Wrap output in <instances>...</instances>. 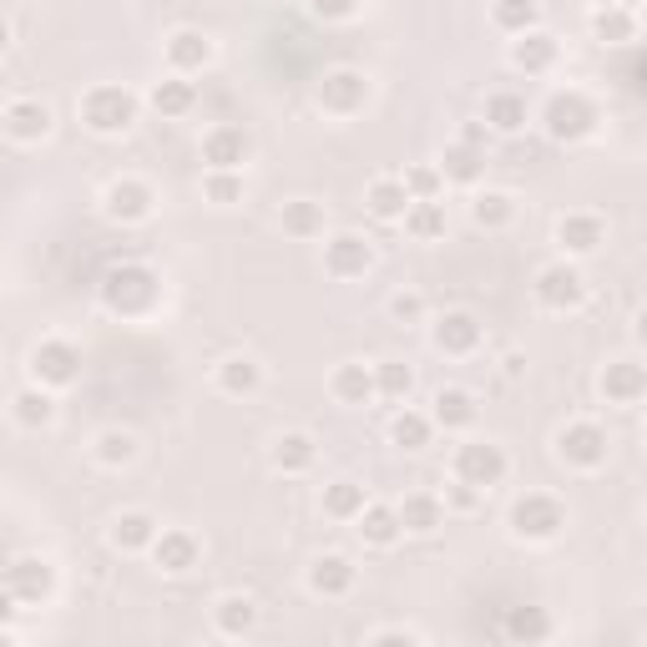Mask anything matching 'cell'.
<instances>
[{"label": "cell", "instance_id": "obj_41", "mask_svg": "<svg viewBox=\"0 0 647 647\" xmlns=\"http://www.w3.org/2000/svg\"><path fill=\"white\" fill-rule=\"evenodd\" d=\"M203 193H207V203L233 207V203H243V178H238V172H207Z\"/></svg>", "mask_w": 647, "mask_h": 647}, {"label": "cell", "instance_id": "obj_28", "mask_svg": "<svg viewBox=\"0 0 647 647\" xmlns=\"http://www.w3.org/2000/svg\"><path fill=\"white\" fill-rule=\"evenodd\" d=\"M152 537H157V522H152L147 511H127V516H117V531H111V541H117L122 551L152 547Z\"/></svg>", "mask_w": 647, "mask_h": 647}, {"label": "cell", "instance_id": "obj_15", "mask_svg": "<svg viewBox=\"0 0 647 647\" xmlns=\"http://www.w3.org/2000/svg\"><path fill=\"white\" fill-rule=\"evenodd\" d=\"M481 345V324H476V314H445L441 324H435V349H445V355H470V349Z\"/></svg>", "mask_w": 647, "mask_h": 647}, {"label": "cell", "instance_id": "obj_18", "mask_svg": "<svg viewBox=\"0 0 647 647\" xmlns=\"http://www.w3.org/2000/svg\"><path fill=\"white\" fill-rule=\"evenodd\" d=\"M309 587H314L319 597H345L349 587H355V566H349V556H319V562L309 566Z\"/></svg>", "mask_w": 647, "mask_h": 647}, {"label": "cell", "instance_id": "obj_24", "mask_svg": "<svg viewBox=\"0 0 647 647\" xmlns=\"http://www.w3.org/2000/svg\"><path fill=\"white\" fill-rule=\"evenodd\" d=\"M435 426H445V430L476 426V399H470L466 390H441V395H435Z\"/></svg>", "mask_w": 647, "mask_h": 647}, {"label": "cell", "instance_id": "obj_30", "mask_svg": "<svg viewBox=\"0 0 647 647\" xmlns=\"http://www.w3.org/2000/svg\"><path fill=\"white\" fill-rule=\"evenodd\" d=\"M395 511H399V526H405V531H420V537L441 526V501L435 496H405V506H395Z\"/></svg>", "mask_w": 647, "mask_h": 647}, {"label": "cell", "instance_id": "obj_44", "mask_svg": "<svg viewBox=\"0 0 647 647\" xmlns=\"http://www.w3.org/2000/svg\"><path fill=\"white\" fill-rule=\"evenodd\" d=\"M410 385H415V374L405 364H380V374H374V395H385V399H405Z\"/></svg>", "mask_w": 647, "mask_h": 647}, {"label": "cell", "instance_id": "obj_34", "mask_svg": "<svg viewBox=\"0 0 647 647\" xmlns=\"http://www.w3.org/2000/svg\"><path fill=\"white\" fill-rule=\"evenodd\" d=\"M274 466L289 470V476L309 470V466H314V441H309V435H284V441L274 445Z\"/></svg>", "mask_w": 647, "mask_h": 647}, {"label": "cell", "instance_id": "obj_31", "mask_svg": "<svg viewBox=\"0 0 647 647\" xmlns=\"http://www.w3.org/2000/svg\"><path fill=\"white\" fill-rule=\"evenodd\" d=\"M193 101H197V92H193V82H157L152 86V107L163 111V117H182V111H193Z\"/></svg>", "mask_w": 647, "mask_h": 647}, {"label": "cell", "instance_id": "obj_16", "mask_svg": "<svg viewBox=\"0 0 647 647\" xmlns=\"http://www.w3.org/2000/svg\"><path fill=\"white\" fill-rule=\"evenodd\" d=\"M556 238H562L566 253H592V249H602L607 228H602V218H597V213H566L562 228H556Z\"/></svg>", "mask_w": 647, "mask_h": 647}, {"label": "cell", "instance_id": "obj_42", "mask_svg": "<svg viewBox=\"0 0 647 647\" xmlns=\"http://www.w3.org/2000/svg\"><path fill=\"white\" fill-rule=\"evenodd\" d=\"M390 435H395V445H405V451H420V445L430 441V420L426 415H415V410H405V415H395Z\"/></svg>", "mask_w": 647, "mask_h": 647}, {"label": "cell", "instance_id": "obj_3", "mask_svg": "<svg viewBox=\"0 0 647 647\" xmlns=\"http://www.w3.org/2000/svg\"><path fill=\"white\" fill-rule=\"evenodd\" d=\"M541 122H547V132L556 142H582L597 127V107L582 97V92H556V97L547 101V117H541Z\"/></svg>", "mask_w": 647, "mask_h": 647}, {"label": "cell", "instance_id": "obj_17", "mask_svg": "<svg viewBox=\"0 0 647 647\" xmlns=\"http://www.w3.org/2000/svg\"><path fill=\"white\" fill-rule=\"evenodd\" d=\"M5 132H11L15 142H41L46 132H51V111L41 107V101H15V107H5Z\"/></svg>", "mask_w": 647, "mask_h": 647}, {"label": "cell", "instance_id": "obj_7", "mask_svg": "<svg viewBox=\"0 0 647 647\" xmlns=\"http://www.w3.org/2000/svg\"><path fill=\"white\" fill-rule=\"evenodd\" d=\"M455 476L466 486H476V491H486V486H496L501 476H506V455H501V445H460L455 451Z\"/></svg>", "mask_w": 647, "mask_h": 647}, {"label": "cell", "instance_id": "obj_48", "mask_svg": "<svg viewBox=\"0 0 647 647\" xmlns=\"http://www.w3.org/2000/svg\"><path fill=\"white\" fill-rule=\"evenodd\" d=\"M390 314H395V319H420V299H415V293H395Z\"/></svg>", "mask_w": 647, "mask_h": 647}, {"label": "cell", "instance_id": "obj_14", "mask_svg": "<svg viewBox=\"0 0 647 647\" xmlns=\"http://www.w3.org/2000/svg\"><path fill=\"white\" fill-rule=\"evenodd\" d=\"M643 390H647L643 364H633V359H622V364H607V374H602L607 405H637V399H643Z\"/></svg>", "mask_w": 647, "mask_h": 647}, {"label": "cell", "instance_id": "obj_13", "mask_svg": "<svg viewBox=\"0 0 647 647\" xmlns=\"http://www.w3.org/2000/svg\"><path fill=\"white\" fill-rule=\"evenodd\" d=\"M107 213L117 223H142L152 213V188L147 182H132V178L111 182L107 188Z\"/></svg>", "mask_w": 647, "mask_h": 647}, {"label": "cell", "instance_id": "obj_37", "mask_svg": "<svg viewBox=\"0 0 647 647\" xmlns=\"http://www.w3.org/2000/svg\"><path fill=\"white\" fill-rule=\"evenodd\" d=\"M319 228H324V207L319 203H284V233L314 238Z\"/></svg>", "mask_w": 647, "mask_h": 647}, {"label": "cell", "instance_id": "obj_27", "mask_svg": "<svg viewBox=\"0 0 647 647\" xmlns=\"http://www.w3.org/2000/svg\"><path fill=\"white\" fill-rule=\"evenodd\" d=\"M481 172H486V152H481V147H466V142H455V147L445 152L441 178H451V182H476Z\"/></svg>", "mask_w": 647, "mask_h": 647}, {"label": "cell", "instance_id": "obj_36", "mask_svg": "<svg viewBox=\"0 0 647 647\" xmlns=\"http://www.w3.org/2000/svg\"><path fill=\"white\" fill-rule=\"evenodd\" d=\"M213 622H218V633H228V637L249 633L253 627V602L249 597H223L218 612H213Z\"/></svg>", "mask_w": 647, "mask_h": 647}, {"label": "cell", "instance_id": "obj_25", "mask_svg": "<svg viewBox=\"0 0 647 647\" xmlns=\"http://www.w3.org/2000/svg\"><path fill=\"white\" fill-rule=\"evenodd\" d=\"M511 61L522 71H547L556 61V41H551L547 31H526L522 41H516V51H511Z\"/></svg>", "mask_w": 647, "mask_h": 647}, {"label": "cell", "instance_id": "obj_39", "mask_svg": "<svg viewBox=\"0 0 647 647\" xmlns=\"http://www.w3.org/2000/svg\"><path fill=\"white\" fill-rule=\"evenodd\" d=\"M496 26L526 36V31L537 26V0H496Z\"/></svg>", "mask_w": 647, "mask_h": 647}, {"label": "cell", "instance_id": "obj_45", "mask_svg": "<svg viewBox=\"0 0 647 647\" xmlns=\"http://www.w3.org/2000/svg\"><path fill=\"white\" fill-rule=\"evenodd\" d=\"M476 223L481 228H501V223H511V197L506 193H486V197H476Z\"/></svg>", "mask_w": 647, "mask_h": 647}, {"label": "cell", "instance_id": "obj_9", "mask_svg": "<svg viewBox=\"0 0 647 647\" xmlns=\"http://www.w3.org/2000/svg\"><path fill=\"white\" fill-rule=\"evenodd\" d=\"M249 152H253V142L243 127H213L203 137V163L213 172H238V167L249 163Z\"/></svg>", "mask_w": 647, "mask_h": 647}, {"label": "cell", "instance_id": "obj_22", "mask_svg": "<svg viewBox=\"0 0 647 647\" xmlns=\"http://www.w3.org/2000/svg\"><path fill=\"white\" fill-rule=\"evenodd\" d=\"M486 127H491V132H522L526 127V101L516 97V92H496V97L486 101Z\"/></svg>", "mask_w": 647, "mask_h": 647}, {"label": "cell", "instance_id": "obj_26", "mask_svg": "<svg viewBox=\"0 0 647 647\" xmlns=\"http://www.w3.org/2000/svg\"><path fill=\"white\" fill-rule=\"evenodd\" d=\"M405 228H410L420 243H426V238H441L445 233V207L435 203V197H415V203L405 207Z\"/></svg>", "mask_w": 647, "mask_h": 647}, {"label": "cell", "instance_id": "obj_19", "mask_svg": "<svg viewBox=\"0 0 647 647\" xmlns=\"http://www.w3.org/2000/svg\"><path fill=\"white\" fill-rule=\"evenodd\" d=\"M152 556H157V566L163 572H188V566L197 562V541L188 537V531H163V537H152Z\"/></svg>", "mask_w": 647, "mask_h": 647}, {"label": "cell", "instance_id": "obj_8", "mask_svg": "<svg viewBox=\"0 0 647 647\" xmlns=\"http://www.w3.org/2000/svg\"><path fill=\"white\" fill-rule=\"evenodd\" d=\"M582 293H587V284H582V274L572 268V263H551V268H541L537 274V303L541 309H577Z\"/></svg>", "mask_w": 647, "mask_h": 647}, {"label": "cell", "instance_id": "obj_43", "mask_svg": "<svg viewBox=\"0 0 647 647\" xmlns=\"http://www.w3.org/2000/svg\"><path fill=\"white\" fill-rule=\"evenodd\" d=\"M132 455H137V441H132L127 430H107V435L97 441V460H101V466H127Z\"/></svg>", "mask_w": 647, "mask_h": 647}, {"label": "cell", "instance_id": "obj_2", "mask_svg": "<svg viewBox=\"0 0 647 647\" xmlns=\"http://www.w3.org/2000/svg\"><path fill=\"white\" fill-rule=\"evenodd\" d=\"M132 117H137V101H132L127 86H92L86 101H82V122L92 127L97 137H117V132H127Z\"/></svg>", "mask_w": 647, "mask_h": 647}, {"label": "cell", "instance_id": "obj_50", "mask_svg": "<svg viewBox=\"0 0 647 647\" xmlns=\"http://www.w3.org/2000/svg\"><path fill=\"white\" fill-rule=\"evenodd\" d=\"M11 618V592H5V587H0V622Z\"/></svg>", "mask_w": 647, "mask_h": 647}, {"label": "cell", "instance_id": "obj_23", "mask_svg": "<svg viewBox=\"0 0 647 647\" xmlns=\"http://www.w3.org/2000/svg\"><path fill=\"white\" fill-rule=\"evenodd\" d=\"M334 399H339V405H364V399H374V374L364 370V364H339V370H334Z\"/></svg>", "mask_w": 647, "mask_h": 647}, {"label": "cell", "instance_id": "obj_47", "mask_svg": "<svg viewBox=\"0 0 647 647\" xmlns=\"http://www.w3.org/2000/svg\"><path fill=\"white\" fill-rule=\"evenodd\" d=\"M309 5H314V15H324V21H349L359 0H309Z\"/></svg>", "mask_w": 647, "mask_h": 647}, {"label": "cell", "instance_id": "obj_38", "mask_svg": "<svg viewBox=\"0 0 647 647\" xmlns=\"http://www.w3.org/2000/svg\"><path fill=\"white\" fill-rule=\"evenodd\" d=\"M592 31H597V41H607V46L633 41V15L622 11V5H607V11H597Z\"/></svg>", "mask_w": 647, "mask_h": 647}, {"label": "cell", "instance_id": "obj_33", "mask_svg": "<svg viewBox=\"0 0 647 647\" xmlns=\"http://www.w3.org/2000/svg\"><path fill=\"white\" fill-rule=\"evenodd\" d=\"M324 511H330L334 522H355L359 511H364V486H355V481L330 486L324 491Z\"/></svg>", "mask_w": 647, "mask_h": 647}, {"label": "cell", "instance_id": "obj_20", "mask_svg": "<svg viewBox=\"0 0 647 647\" xmlns=\"http://www.w3.org/2000/svg\"><path fill=\"white\" fill-rule=\"evenodd\" d=\"M355 522H359V537L370 541V547H395L399 531H405V526H399V511H395V506H364Z\"/></svg>", "mask_w": 647, "mask_h": 647}, {"label": "cell", "instance_id": "obj_4", "mask_svg": "<svg viewBox=\"0 0 647 647\" xmlns=\"http://www.w3.org/2000/svg\"><path fill=\"white\" fill-rule=\"evenodd\" d=\"M562 526H566V511H562V501H551V496H526L511 506V531L526 541H551Z\"/></svg>", "mask_w": 647, "mask_h": 647}, {"label": "cell", "instance_id": "obj_46", "mask_svg": "<svg viewBox=\"0 0 647 647\" xmlns=\"http://www.w3.org/2000/svg\"><path fill=\"white\" fill-rule=\"evenodd\" d=\"M405 193H410V203L415 197H435L441 193V172L435 167H415L410 178H405Z\"/></svg>", "mask_w": 647, "mask_h": 647}, {"label": "cell", "instance_id": "obj_32", "mask_svg": "<svg viewBox=\"0 0 647 647\" xmlns=\"http://www.w3.org/2000/svg\"><path fill=\"white\" fill-rule=\"evenodd\" d=\"M506 637H516V643H541V637H551V622L541 607H516L506 618Z\"/></svg>", "mask_w": 647, "mask_h": 647}, {"label": "cell", "instance_id": "obj_6", "mask_svg": "<svg viewBox=\"0 0 647 647\" xmlns=\"http://www.w3.org/2000/svg\"><path fill=\"white\" fill-rule=\"evenodd\" d=\"M556 451H562L566 466H582V470H597L607 460V430L592 426V420H577L556 435Z\"/></svg>", "mask_w": 647, "mask_h": 647}, {"label": "cell", "instance_id": "obj_5", "mask_svg": "<svg viewBox=\"0 0 647 647\" xmlns=\"http://www.w3.org/2000/svg\"><path fill=\"white\" fill-rule=\"evenodd\" d=\"M51 582L56 577L41 556H15V562L0 572V587L11 592V602H26V607L46 602V597H51Z\"/></svg>", "mask_w": 647, "mask_h": 647}, {"label": "cell", "instance_id": "obj_12", "mask_svg": "<svg viewBox=\"0 0 647 647\" xmlns=\"http://www.w3.org/2000/svg\"><path fill=\"white\" fill-rule=\"evenodd\" d=\"M370 243H364V238L359 233H339L330 243V249H324V268H330L334 278H359L364 274V268H370Z\"/></svg>", "mask_w": 647, "mask_h": 647}, {"label": "cell", "instance_id": "obj_35", "mask_svg": "<svg viewBox=\"0 0 647 647\" xmlns=\"http://www.w3.org/2000/svg\"><path fill=\"white\" fill-rule=\"evenodd\" d=\"M51 415H56V405H51L46 390H26V395H15V420H21L26 430L51 426Z\"/></svg>", "mask_w": 647, "mask_h": 647}, {"label": "cell", "instance_id": "obj_21", "mask_svg": "<svg viewBox=\"0 0 647 647\" xmlns=\"http://www.w3.org/2000/svg\"><path fill=\"white\" fill-rule=\"evenodd\" d=\"M167 61L178 71H203L213 61V41H207L203 31H178L172 41H167Z\"/></svg>", "mask_w": 647, "mask_h": 647}, {"label": "cell", "instance_id": "obj_49", "mask_svg": "<svg viewBox=\"0 0 647 647\" xmlns=\"http://www.w3.org/2000/svg\"><path fill=\"white\" fill-rule=\"evenodd\" d=\"M460 142H466V147H481L486 152V142H491V127H481V122H470L466 132H460Z\"/></svg>", "mask_w": 647, "mask_h": 647}, {"label": "cell", "instance_id": "obj_1", "mask_svg": "<svg viewBox=\"0 0 647 647\" xmlns=\"http://www.w3.org/2000/svg\"><path fill=\"white\" fill-rule=\"evenodd\" d=\"M101 303H107L111 314H147L152 303H157V274H152L147 263H117L107 268L101 278Z\"/></svg>", "mask_w": 647, "mask_h": 647}, {"label": "cell", "instance_id": "obj_40", "mask_svg": "<svg viewBox=\"0 0 647 647\" xmlns=\"http://www.w3.org/2000/svg\"><path fill=\"white\" fill-rule=\"evenodd\" d=\"M218 385L228 390V395H253V390H259V364H253V359H228L218 374Z\"/></svg>", "mask_w": 647, "mask_h": 647}, {"label": "cell", "instance_id": "obj_29", "mask_svg": "<svg viewBox=\"0 0 647 647\" xmlns=\"http://www.w3.org/2000/svg\"><path fill=\"white\" fill-rule=\"evenodd\" d=\"M405 207H410V193H405V182H395V178H380L370 188V213L374 218H405Z\"/></svg>", "mask_w": 647, "mask_h": 647}, {"label": "cell", "instance_id": "obj_10", "mask_svg": "<svg viewBox=\"0 0 647 647\" xmlns=\"http://www.w3.org/2000/svg\"><path fill=\"white\" fill-rule=\"evenodd\" d=\"M31 370H36V380H41V385L61 390V385H71V380L82 374V355H76V349H71L67 339H51V345L36 349Z\"/></svg>", "mask_w": 647, "mask_h": 647}, {"label": "cell", "instance_id": "obj_11", "mask_svg": "<svg viewBox=\"0 0 647 647\" xmlns=\"http://www.w3.org/2000/svg\"><path fill=\"white\" fill-rule=\"evenodd\" d=\"M364 92H370V86H364V76H359V71H330V76L319 82V107L339 111V117H345V111L364 107Z\"/></svg>", "mask_w": 647, "mask_h": 647}]
</instances>
